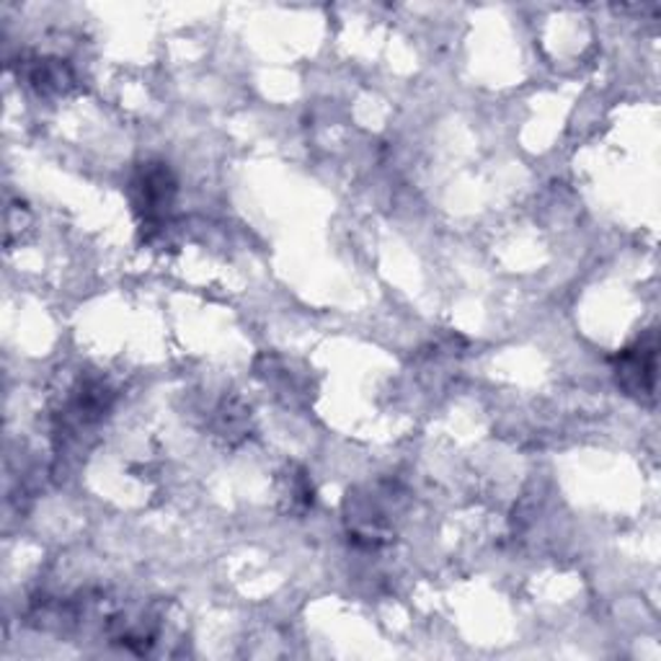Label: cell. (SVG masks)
Masks as SVG:
<instances>
[{
  "mask_svg": "<svg viewBox=\"0 0 661 661\" xmlns=\"http://www.w3.org/2000/svg\"><path fill=\"white\" fill-rule=\"evenodd\" d=\"M135 207L142 214V228L158 230L163 228L165 214L174 205L176 184L171 171L163 163L142 165L138 178H135Z\"/></svg>",
  "mask_w": 661,
  "mask_h": 661,
  "instance_id": "cell-1",
  "label": "cell"
},
{
  "mask_svg": "<svg viewBox=\"0 0 661 661\" xmlns=\"http://www.w3.org/2000/svg\"><path fill=\"white\" fill-rule=\"evenodd\" d=\"M653 368H657V347L646 349L641 341L636 349H628L621 357V368L617 378L630 393H651L653 391Z\"/></svg>",
  "mask_w": 661,
  "mask_h": 661,
  "instance_id": "cell-2",
  "label": "cell"
},
{
  "mask_svg": "<svg viewBox=\"0 0 661 661\" xmlns=\"http://www.w3.org/2000/svg\"><path fill=\"white\" fill-rule=\"evenodd\" d=\"M28 83L34 85L39 93H49V91H62L65 85L70 83V70L65 68L62 62H37L32 70H28Z\"/></svg>",
  "mask_w": 661,
  "mask_h": 661,
  "instance_id": "cell-3",
  "label": "cell"
}]
</instances>
